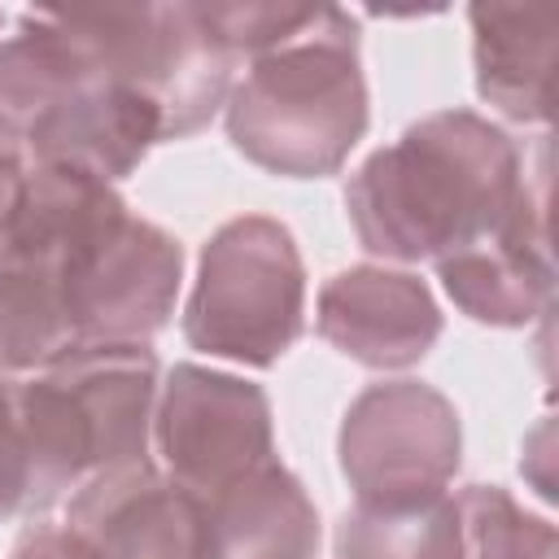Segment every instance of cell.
Instances as JSON below:
<instances>
[{
    "label": "cell",
    "mask_w": 559,
    "mask_h": 559,
    "mask_svg": "<svg viewBox=\"0 0 559 559\" xmlns=\"http://www.w3.org/2000/svg\"><path fill=\"white\" fill-rule=\"evenodd\" d=\"M179 240L114 183L31 166L0 236V371H39L92 345H148L175 314Z\"/></svg>",
    "instance_id": "cell-1"
},
{
    "label": "cell",
    "mask_w": 559,
    "mask_h": 559,
    "mask_svg": "<svg viewBox=\"0 0 559 559\" xmlns=\"http://www.w3.org/2000/svg\"><path fill=\"white\" fill-rule=\"evenodd\" d=\"M515 140L476 109H441L376 148L345 183V210L367 253L441 262L489 236L524 188Z\"/></svg>",
    "instance_id": "cell-2"
},
{
    "label": "cell",
    "mask_w": 559,
    "mask_h": 559,
    "mask_svg": "<svg viewBox=\"0 0 559 559\" xmlns=\"http://www.w3.org/2000/svg\"><path fill=\"white\" fill-rule=\"evenodd\" d=\"M223 122L236 153L271 175H336L371 122L354 13L314 4L301 31L249 57L227 92Z\"/></svg>",
    "instance_id": "cell-3"
},
{
    "label": "cell",
    "mask_w": 559,
    "mask_h": 559,
    "mask_svg": "<svg viewBox=\"0 0 559 559\" xmlns=\"http://www.w3.org/2000/svg\"><path fill=\"white\" fill-rule=\"evenodd\" d=\"M162 362L148 345L74 349L17 384L26 515L66 507L92 480L144 463Z\"/></svg>",
    "instance_id": "cell-4"
},
{
    "label": "cell",
    "mask_w": 559,
    "mask_h": 559,
    "mask_svg": "<svg viewBox=\"0 0 559 559\" xmlns=\"http://www.w3.org/2000/svg\"><path fill=\"white\" fill-rule=\"evenodd\" d=\"M306 332V262L293 231L266 214L223 223L197 262L183 341L240 367H275Z\"/></svg>",
    "instance_id": "cell-5"
},
{
    "label": "cell",
    "mask_w": 559,
    "mask_h": 559,
    "mask_svg": "<svg viewBox=\"0 0 559 559\" xmlns=\"http://www.w3.org/2000/svg\"><path fill=\"white\" fill-rule=\"evenodd\" d=\"M92 61L157 105L166 140L197 135L236 83V57L205 31L197 4H127L61 13Z\"/></svg>",
    "instance_id": "cell-6"
},
{
    "label": "cell",
    "mask_w": 559,
    "mask_h": 559,
    "mask_svg": "<svg viewBox=\"0 0 559 559\" xmlns=\"http://www.w3.org/2000/svg\"><path fill=\"white\" fill-rule=\"evenodd\" d=\"M336 454L354 507H424L450 493L463 454V424L441 389L424 380H380L349 402Z\"/></svg>",
    "instance_id": "cell-7"
},
{
    "label": "cell",
    "mask_w": 559,
    "mask_h": 559,
    "mask_svg": "<svg viewBox=\"0 0 559 559\" xmlns=\"http://www.w3.org/2000/svg\"><path fill=\"white\" fill-rule=\"evenodd\" d=\"M153 445L162 472L192 493H214L275 459V419L262 384L175 362L157 384Z\"/></svg>",
    "instance_id": "cell-8"
},
{
    "label": "cell",
    "mask_w": 559,
    "mask_h": 559,
    "mask_svg": "<svg viewBox=\"0 0 559 559\" xmlns=\"http://www.w3.org/2000/svg\"><path fill=\"white\" fill-rule=\"evenodd\" d=\"M546 166L537 183L524 179L511 214L480 236L476 245L437 262V280L445 297L476 323L489 328H528L550 314L555 301V262H550V227H546Z\"/></svg>",
    "instance_id": "cell-9"
},
{
    "label": "cell",
    "mask_w": 559,
    "mask_h": 559,
    "mask_svg": "<svg viewBox=\"0 0 559 559\" xmlns=\"http://www.w3.org/2000/svg\"><path fill=\"white\" fill-rule=\"evenodd\" d=\"M66 524L100 559H210L205 498L153 459L118 467L66 502Z\"/></svg>",
    "instance_id": "cell-10"
},
{
    "label": "cell",
    "mask_w": 559,
    "mask_h": 559,
    "mask_svg": "<svg viewBox=\"0 0 559 559\" xmlns=\"http://www.w3.org/2000/svg\"><path fill=\"white\" fill-rule=\"evenodd\" d=\"M441 323V306L419 275L371 262L336 271L314 310L319 336L371 371L415 367L437 345Z\"/></svg>",
    "instance_id": "cell-11"
},
{
    "label": "cell",
    "mask_w": 559,
    "mask_h": 559,
    "mask_svg": "<svg viewBox=\"0 0 559 559\" xmlns=\"http://www.w3.org/2000/svg\"><path fill=\"white\" fill-rule=\"evenodd\" d=\"M162 140H166V131H162L157 105L144 100L135 87L109 79L92 61V74L70 96H61L26 131V140L17 148H22V157H31V166H74L105 183H118Z\"/></svg>",
    "instance_id": "cell-12"
},
{
    "label": "cell",
    "mask_w": 559,
    "mask_h": 559,
    "mask_svg": "<svg viewBox=\"0 0 559 559\" xmlns=\"http://www.w3.org/2000/svg\"><path fill=\"white\" fill-rule=\"evenodd\" d=\"M210 524V559H314L319 511L306 485L280 463H262L240 480L201 493Z\"/></svg>",
    "instance_id": "cell-13"
},
{
    "label": "cell",
    "mask_w": 559,
    "mask_h": 559,
    "mask_svg": "<svg viewBox=\"0 0 559 559\" xmlns=\"http://www.w3.org/2000/svg\"><path fill=\"white\" fill-rule=\"evenodd\" d=\"M476 92L511 122H550L555 13L537 4H472Z\"/></svg>",
    "instance_id": "cell-14"
},
{
    "label": "cell",
    "mask_w": 559,
    "mask_h": 559,
    "mask_svg": "<svg viewBox=\"0 0 559 559\" xmlns=\"http://www.w3.org/2000/svg\"><path fill=\"white\" fill-rule=\"evenodd\" d=\"M336 559H467L454 493L424 507H349L336 524Z\"/></svg>",
    "instance_id": "cell-15"
},
{
    "label": "cell",
    "mask_w": 559,
    "mask_h": 559,
    "mask_svg": "<svg viewBox=\"0 0 559 559\" xmlns=\"http://www.w3.org/2000/svg\"><path fill=\"white\" fill-rule=\"evenodd\" d=\"M454 507L467 559H555V524L524 511L502 485H467Z\"/></svg>",
    "instance_id": "cell-16"
},
{
    "label": "cell",
    "mask_w": 559,
    "mask_h": 559,
    "mask_svg": "<svg viewBox=\"0 0 559 559\" xmlns=\"http://www.w3.org/2000/svg\"><path fill=\"white\" fill-rule=\"evenodd\" d=\"M310 13H314V4H271V0L197 4V17L231 57H258V52L284 44L293 31H301L310 22Z\"/></svg>",
    "instance_id": "cell-17"
},
{
    "label": "cell",
    "mask_w": 559,
    "mask_h": 559,
    "mask_svg": "<svg viewBox=\"0 0 559 559\" xmlns=\"http://www.w3.org/2000/svg\"><path fill=\"white\" fill-rule=\"evenodd\" d=\"M26 507V441L17 419V384L0 371V520Z\"/></svg>",
    "instance_id": "cell-18"
},
{
    "label": "cell",
    "mask_w": 559,
    "mask_h": 559,
    "mask_svg": "<svg viewBox=\"0 0 559 559\" xmlns=\"http://www.w3.org/2000/svg\"><path fill=\"white\" fill-rule=\"evenodd\" d=\"M9 559H100L96 550H92V542L87 537H79L66 520L61 524H31L26 533H22V542L13 546V555Z\"/></svg>",
    "instance_id": "cell-19"
},
{
    "label": "cell",
    "mask_w": 559,
    "mask_h": 559,
    "mask_svg": "<svg viewBox=\"0 0 559 559\" xmlns=\"http://www.w3.org/2000/svg\"><path fill=\"white\" fill-rule=\"evenodd\" d=\"M26 175H31V166H26L22 148L0 135V236L17 218V205H22V192H26Z\"/></svg>",
    "instance_id": "cell-20"
},
{
    "label": "cell",
    "mask_w": 559,
    "mask_h": 559,
    "mask_svg": "<svg viewBox=\"0 0 559 559\" xmlns=\"http://www.w3.org/2000/svg\"><path fill=\"white\" fill-rule=\"evenodd\" d=\"M0 26H4V13H0Z\"/></svg>",
    "instance_id": "cell-21"
}]
</instances>
